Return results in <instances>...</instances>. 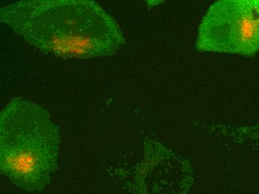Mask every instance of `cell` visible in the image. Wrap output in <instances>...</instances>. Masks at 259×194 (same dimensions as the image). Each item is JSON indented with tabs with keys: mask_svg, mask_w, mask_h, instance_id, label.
Listing matches in <instances>:
<instances>
[{
	"mask_svg": "<svg viewBox=\"0 0 259 194\" xmlns=\"http://www.w3.org/2000/svg\"><path fill=\"white\" fill-rule=\"evenodd\" d=\"M0 20L35 50L62 59L113 56L125 44L116 20L92 0H20L0 8Z\"/></svg>",
	"mask_w": 259,
	"mask_h": 194,
	"instance_id": "1",
	"label": "cell"
},
{
	"mask_svg": "<svg viewBox=\"0 0 259 194\" xmlns=\"http://www.w3.org/2000/svg\"><path fill=\"white\" fill-rule=\"evenodd\" d=\"M60 138L50 113L35 102L16 97L0 113V170L14 185L42 191L58 170Z\"/></svg>",
	"mask_w": 259,
	"mask_h": 194,
	"instance_id": "2",
	"label": "cell"
},
{
	"mask_svg": "<svg viewBox=\"0 0 259 194\" xmlns=\"http://www.w3.org/2000/svg\"><path fill=\"white\" fill-rule=\"evenodd\" d=\"M198 51L251 57L259 52V0H221L199 25Z\"/></svg>",
	"mask_w": 259,
	"mask_h": 194,
	"instance_id": "3",
	"label": "cell"
}]
</instances>
